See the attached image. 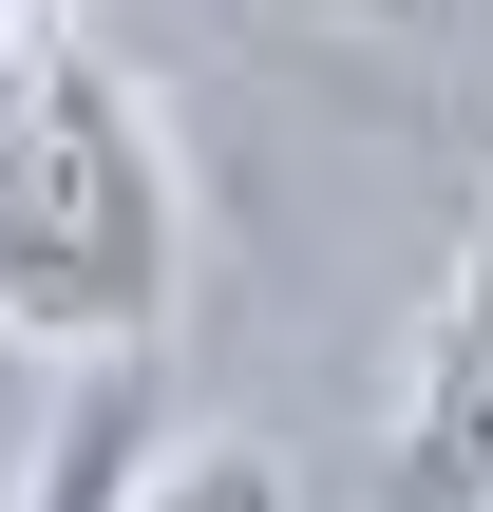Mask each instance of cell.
Returning <instances> with one entry per match:
<instances>
[{
	"label": "cell",
	"mask_w": 493,
	"mask_h": 512,
	"mask_svg": "<svg viewBox=\"0 0 493 512\" xmlns=\"http://www.w3.org/2000/svg\"><path fill=\"white\" fill-rule=\"evenodd\" d=\"M171 285H190V190H171V133L152 95L19 19L0 38V361H152L171 342Z\"/></svg>",
	"instance_id": "6da1fadb"
},
{
	"label": "cell",
	"mask_w": 493,
	"mask_h": 512,
	"mask_svg": "<svg viewBox=\"0 0 493 512\" xmlns=\"http://www.w3.org/2000/svg\"><path fill=\"white\" fill-rule=\"evenodd\" d=\"M380 512H493V247L418 323V380H399V437H380Z\"/></svg>",
	"instance_id": "7a4b0ae2"
},
{
	"label": "cell",
	"mask_w": 493,
	"mask_h": 512,
	"mask_svg": "<svg viewBox=\"0 0 493 512\" xmlns=\"http://www.w3.org/2000/svg\"><path fill=\"white\" fill-rule=\"evenodd\" d=\"M171 456H190V437H171V380H152V361H76V380H57V437L19 456L0 512H152Z\"/></svg>",
	"instance_id": "3957f363"
},
{
	"label": "cell",
	"mask_w": 493,
	"mask_h": 512,
	"mask_svg": "<svg viewBox=\"0 0 493 512\" xmlns=\"http://www.w3.org/2000/svg\"><path fill=\"white\" fill-rule=\"evenodd\" d=\"M152 512H304V494H285V456H266V437H190V456L152 475Z\"/></svg>",
	"instance_id": "277c9868"
}]
</instances>
